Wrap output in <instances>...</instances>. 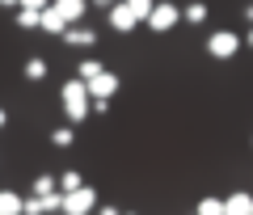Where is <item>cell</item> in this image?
Masks as SVG:
<instances>
[{"label":"cell","instance_id":"cell-1","mask_svg":"<svg viewBox=\"0 0 253 215\" xmlns=\"http://www.w3.org/2000/svg\"><path fill=\"white\" fill-rule=\"evenodd\" d=\"M59 97H63V114H68V123H81V118H89V85H84L81 76L63 85Z\"/></svg>","mask_w":253,"mask_h":215},{"label":"cell","instance_id":"cell-2","mask_svg":"<svg viewBox=\"0 0 253 215\" xmlns=\"http://www.w3.org/2000/svg\"><path fill=\"white\" fill-rule=\"evenodd\" d=\"M93 203H97V194H93V186H81V190H68L63 194V215H89Z\"/></svg>","mask_w":253,"mask_h":215},{"label":"cell","instance_id":"cell-3","mask_svg":"<svg viewBox=\"0 0 253 215\" xmlns=\"http://www.w3.org/2000/svg\"><path fill=\"white\" fill-rule=\"evenodd\" d=\"M84 85H89V101H110L118 93V76H114V72H106V68H101L93 81H84Z\"/></svg>","mask_w":253,"mask_h":215},{"label":"cell","instance_id":"cell-4","mask_svg":"<svg viewBox=\"0 0 253 215\" xmlns=\"http://www.w3.org/2000/svg\"><path fill=\"white\" fill-rule=\"evenodd\" d=\"M177 21H181V9H177V4H169V0H161V4L152 9V17H148V26H152L156 34H165V30H173Z\"/></svg>","mask_w":253,"mask_h":215},{"label":"cell","instance_id":"cell-5","mask_svg":"<svg viewBox=\"0 0 253 215\" xmlns=\"http://www.w3.org/2000/svg\"><path fill=\"white\" fill-rule=\"evenodd\" d=\"M207 51L215 55V59H232V55L241 51V38L228 34V30H219V34H211V38H207Z\"/></svg>","mask_w":253,"mask_h":215},{"label":"cell","instance_id":"cell-6","mask_svg":"<svg viewBox=\"0 0 253 215\" xmlns=\"http://www.w3.org/2000/svg\"><path fill=\"white\" fill-rule=\"evenodd\" d=\"M110 26H114L118 34H131V30L139 26V17L126 9V0H123V4H110Z\"/></svg>","mask_w":253,"mask_h":215},{"label":"cell","instance_id":"cell-7","mask_svg":"<svg viewBox=\"0 0 253 215\" xmlns=\"http://www.w3.org/2000/svg\"><path fill=\"white\" fill-rule=\"evenodd\" d=\"M51 9L59 13L68 26H76V21L84 17V9H89V0H51Z\"/></svg>","mask_w":253,"mask_h":215},{"label":"cell","instance_id":"cell-8","mask_svg":"<svg viewBox=\"0 0 253 215\" xmlns=\"http://www.w3.org/2000/svg\"><path fill=\"white\" fill-rule=\"evenodd\" d=\"M249 207H253V198L245 190H236V194L224 198V215H249Z\"/></svg>","mask_w":253,"mask_h":215},{"label":"cell","instance_id":"cell-9","mask_svg":"<svg viewBox=\"0 0 253 215\" xmlns=\"http://www.w3.org/2000/svg\"><path fill=\"white\" fill-rule=\"evenodd\" d=\"M0 215H26V198L13 190H0Z\"/></svg>","mask_w":253,"mask_h":215},{"label":"cell","instance_id":"cell-10","mask_svg":"<svg viewBox=\"0 0 253 215\" xmlns=\"http://www.w3.org/2000/svg\"><path fill=\"white\" fill-rule=\"evenodd\" d=\"M63 38H68L72 46H93V43H97V34L84 30V26H68V30H63Z\"/></svg>","mask_w":253,"mask_h":215},{"label":"cell","instance_id":"cell-11","mask_svg":"<svg viewBox=\"0 0 253 215\" xmlns=\"http://www.w3.org/2000/svg\"><path fill=\"white\" fill-rule=\"evenodd\" d=\"M38 30H46V34H63V30H68V21H63L55 9H42V21H38Z\"/></svg>","mask_w":253,"mask_h":215},{"label":"cell","instance_id":"cell-12","mask_svg":"<svg viewBox=\"0 0 253 215\" xmlns=\"http://www.w3.org/2000/svg\"><path fill=\"white\" fill-rule=\"evenodd\" d=\"M126 9L135 13L139 21H148V17H152V9H156V0H126Z\"/></svg>","mask_w":253,"mask_h":215},{"label":"cell","instance_id":"cell-13","mask_svg":"<svg viewBox=\"0 0 253 215\" xmlns=\"http://www.w3.org/2000/svg\"><path fill=\"white\" fill-rule=\"evenodd\" d=\"M38 21H42V13L21 9V4H17V26H21V30H38Z\"/></svg>","mask_w":253,"mask_h":215},{"label":"cell","instance_id":"cell-14","mask_svg":"<svg viewBox=\"0 0 253 215\" xmlns=\"http://www.w3.org/2000/svg\"><path fill=\"white\" fill-rule=\"evenodd\" d=\"M72 139H76L72 127H55V131H51V143H55V148H72Z\"/></svg>","mask_w":253,"mask_h":215},{"label":"cell","instance_id":"cell-15","mask_svg":"<svg viewBox=\"0 0 253 215\" xmlns=\"http://www.w3.org/2000/svg\"><path fill=\"white\" fill-rule=\"evenodd\" d=\"M84 181H81V173L76 169H63V177H59V194H68V190H81Z\"/></svg>","mask_w":253,"mask_h":215},{"label":"cell","instance_id":"cell-16","mask_svg":"<svg viewBox=\"0 0 253 215\" xmlns=\"http://www.w3.org/2000/svg\"><path fill=\"white\" fill-rule=\"evenodd\" d=\"M181 17H186L190 26H199V21H207V4H199V0H194V4H186V13H181Z\"/></svg>","mask_w":253,"mask_h":215},{"label":"cell","instance_id":"cell-17","mask_svg":"<svg viewBox=\"0 0 253 215\" xmlns=\"http://www.w3.org/2000/svg\"><path fill=\"white\" fill-rule=\"evenodd\" d=\"M26 76H30V81H42V76H46V59H38V55L26 59Z\"/></svg>","mask_w":253,"mask_h":215},{"label":"cell","instance_id":"cell-18","mask_svg":"<svg viewBox=\"0 0 253 215\" xmlns=\"http://www.w3.org/2000/svg\"><path fill=\"white\" fill-rule=\"evenodd\" d=\"M194 215H224V198H203Z\"/></svg>","mask_w":253,"mask_h":215},{"label":"cell","instance_id":"cell-19","mask_svg":"<svg viewBox=\"0 0 253 215\" xmlns=\"http://www.w3.org/2000/svg\"><path fill=\"white\" fill-rule=\"evenodd\" d=\"M55 186H59V181H55L51 173H42V177L34 181V194H55Z\"/></svg>","mask_w":253,"mask_h":215},{"label":"cell","instance_id":"cell-20","mask_svg":"<svg viewBox=\"0 0 253 215\" xmlns=\"http://www.w3.org/2000/svg\"><path fill=\"white\" fill-rule=\"evenodd\" d=\"M97 72H101V63H97V59H84V63H81V81H93Z\"/></svg>","mask_w":253,"mask_h":215},{"label":"cell","instance_id":"cell-21","mask_svg":"<svg viewBox=\"0 0 253 215\" xmlns=\"http://www.w3.org/2000/svg\"><path fill=\"white\" fill-rule=\"evenodd\" d=\"M21 9H34V13H42V9H51V0H21Z\"/></svg>","mask_w":253,"mask_h":215},{"label":"cell","instance_id":"cell-22","mask_svg":"<svg viewBox=\"0 0 253 215\" xmlns=\"http://www.w3.org/2000/svg\"><path fill=\"white\" fill-rule=\"evenodd\" d=\"M26 215H42L38 211V198H26Z\"/></svg>","mask_w":253,"mask_h":215},{"label":"cell","instance_id":"cell-23","mask_svg":"<svg viewBox=\"0 0 253 215\" xmlns=\"http://www.w3.org/2000/svg\"><path fill=\"white\" fill-rule=\"evenodd\" d=\"M0 4H4V9H13V4H21V0H0Z\"/></svg>","mask_w":253,"mask_h":215},{"label":"cell","instance_id":"cell-24","mask_svg":"<svg viewBox=\"0 0 253 215\" xmlns=\"http://www.w3.org/2000/svg\"><path fill=\"white\" fill-rule=\"evenodd\" d=\"M93 4H106V9H110V4H118V0H93Z\"/></svg>","mask_w":253,"mask_h":215},{"label":"cell","instance_id":"cell-25","mask_svg":"<svg viewBox=\"0 0 253 215\" xmlns=\"http://www.w3.org/2000/svg\"><path fill=\"white\" fill-rule=\"evenodd\" d=\"M101 215H118V211H114V207H101Z\"/></svg>","mask_w":253,"mask_h":215},{"label":"cell","instance_id":"cell-26","mask_svg":"<svg viewBox=\"0 0 253 215\" xmlns=\"http://www.w3.org/2000/svg\"><path fill=\"white\" fill-rule=\"evenodd\" d=\"M4 123H9V114H4V110H0V127H4Z\"/></svg>","mask_w":253,"mask_h":215},{"label":"cell","instance_id":"cell-27","mask_svg":"<svg viewBox=\"0 0 253 215\" xmlns=\"http://www.w3.org/2000/svg\"><path fill=\"white\" fill-rule=\"evenodd\" d=\"M245 17H249V21H253V4H249V9H245Z\"/></svg>","mask_w":253,"mask_h":215},{"label":"cell","instance_id":"cell-28","mask_svg":"<svg viewBox=\"0 0 253 215\" xmlns=\"http://www.w3.org/2000/svg\"><path fill=\"white\" fill-rule=\"evenodd\" d=\"M249 46H253V30H249Z\"/></svg>","mask_w":253,"mask_h":215},{"label":"cell","instance_id":"cell-29","mask_svg":"<svg viewBox=\"0 0 253 215\" xmlns=\"http://www.w3.org/2000/svg\"><path fill=\"white\" fill-rule=\"evenodd\" d=\"M118 215H123V211H118ZM126 215H131V211H126Z\"/></svg>","mask_w":253,"mask_h":215},{"label":"cell","instance_id":"cell-30","mask_svg":"<svg viewBox=\"0 0 253 215\" xmlns=\"http://www.w3.org/2000/svg\"><path fill=\"white\" fill-rule=\"evenodd\" d=\"M249 215H253V207H249Z\"/></svg>","mask_w":253,"mask_h":215}]
</instances>
